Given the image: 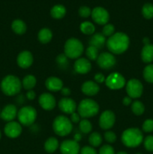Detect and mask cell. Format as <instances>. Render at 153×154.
<instances>
[{
    "instance_id": "obj_1",
    "label": "cell",
    "mask_w": 153,
    "mask_h": 154,
    "mask_svg": "<svg viewBox=\"0 0 153 154\" xmlns=\"http://www.w3.org/2000/svg\"><path fill=\"white\" fill-rule=\"evenodd\" d=\"M130 44L128 36L123 32H117L106 41V47L112 54H121L127 51Z\"/></svg>"
},
{
    "instance_id": "obj_2",
    "label": "cell",
    "mask_w": 153,
    "mask_h": 154,
    "mask_svg": "<svg viewBox=\"0 0 153 154\" xmlns=\"http://www.w3.org/2000/svg\"><path fill=\"white\" fill-rule=\"evenodd\" d=\"M22 83L20 80L14 75H7L1 82V90L6 96H15L20 93Z\"/></svg>"
},
{
    "instance_id": "obj_3",
    "label": "cell",
    "mask_w": 153,
    "mask_h": 154,
    "mask_svg": "<svg viewBox=\"0 0 153 154\" xmlns=\"http://www.w3.org/2000/svg\"><path fill=\"white\" fill-rule=\"evenodd\" d=\"M143 140L142 132L137 128H130L123 132L122 141L128 147H138Z\"/></svg>"
},
{
    "instance_id": "obj_4",
    "label": "cell",
    "mask_w": 153,
    "mask_h": 154,
    "mask_svg": "<svg viewBox=\"0 0 153 154\" xmlns=\"http://www.w3.org/2000/svg\"><path fill=\"white\" fill-rule=\"evenodd\" d=\"M78 114L81 117L88 118L95 116L99 111V105L95 101L85 99L80 102L77 107Z\"/></svg>"
},
{
    "instance_id": "obj_5",
    "label": "cell",
    "mask_w": 153,
    "mask_h": 154,
    "mask_svg": "<svg viewBox=\"0 0 153 154\" xmlns=\"http://www.w3.org/2000/svg\"><path fill=\"white\" fill-rule=\"evenodd\" d=\"M54 132L59 136H66L69 135L73 129L70 120L63 115L58 116L52 123Z\"/></svg>"
},
{
    "instance_id": "obj_6",
    "label": "cell",
    "mask_w": 153,
    "mask_h": 154,
    "mask_svg": "<svg viewBox=\"0 0 153 154\" xmlns=\"http://www.w3.org/2000/svg\"><path fill=\"white\" fill-rule=\"evenodd\" d=\"M64 51L68 58L76 59L83 52V45L78 39L74 38H69L64 44Z\"/></svg>"
},
{
    "instance_id": "obj_7",
    "label": "cell",
    "mask_w": 153,
    "mask_h": 154,
    "mask_svg": "<svg viewBox=\"0 0 153 154\" xmlns=\"http://www.w3.org/2000/svg\"><path fill=\"white\" fill-rule=\"evenodd\" d=\"M17 117L21 125L29 126L35 121L37 111L32 106L22 107L17 112Z\"/></svg>"
},
{
    "instance_id": "obj_8",
    "label": "cell",
    "mask_w": 153,
    "mask_h": 154,
    "mask_svg": "<svg viewBox=\"0 0 153 154\" xmlns=\"http://www.w3.org/2000/svg\"><path fill=\"white\" fill-rule=\"evenodd\" d=\"M126 91L129 97L136 99L142 96L143 86L137 79H130L126 85Z\"/></svg>"
},
{
    "instance_id": "obj_9",
    "label": "cell",
    "mask_w": 153,
    "mask_h": 154,
    "mask_svg": "<svg viewBox=\"0 0 153 154\" xmlns=\"http://www.w3.org/2000/svg\"><path fill=\"white\" fill-rule=\"evenodd\" d=\"M105 83L106 87L111 90H119L125 85V79L121 74L114 72L106 78Z\"/></svg>"
},
{
    "instance_id": "obj_10",
    "label": "cell",
    "mask_w": 153,
    "mask_h": 154,
    "mask_svg": "<svg viewBox=\"0 0 153 154\" xmlns=\"http://www.w3.org/2000/svg\"><path fill=\"white\" fill-rule=\"evenodd\" d=\"M92 18L99 25H106L110 19L107 11L102 7H96L92 11Z\"/></svg>"
},
{
    "instance_id": "obj_11",
    "label": "cell",
    "mask_w": 153,
    "mask_h": 154,
    "mask_svg": "<svg viewBox=\"0 0 153 154\" xmlns=\"http://www.w3.org/2000/svg\"><path fill=\"white\" fill-rule=\"evenodd\" d=\"M116 58L112 54L104 52L100 54L97 59V63L103 69H112L116 65Z\"/></svg>"
},
{
    "instance_id": "obj_12",
    "label": "cell",
    "mask_w": 153,
    "mask_h": 154,
    "mask_svg": "<svg viewBox=\"0 0 153 154\" xmlns=\"http://www.w3.org/2000/svg\"><path fill=\"white\" fill-rule=\"evenodd\" d=\"M116 121L115 114L111 111H105L99 118V126L103 129H109L113 126Z\"/></svg>"
},
{
    "instance_id": "obj_13",
    "label": "cell",
    "mask_w": 153,
    "mask_h": 154,
    "mask_svg": "<svg viewBox=\"0 0 153 154\" xmlns=\"http://www.w3.org/2000/svg\"><path fill=\"white\" fill-rule=\"evenodd\" d=\"M80 145L74 140H65L60 146L62 154H79Z\"/></svg>"
},
{
    "instance_id": "obj_14",
    "label": "cell",
    "mask_w": 153,
    "mask_h": 154,
    "mask_svg": "<svg viewBox=\"0 0 153 154\" xmlns=\"http://www.w3.org/2000/svg\"><path fill=\"white\" fill-rule=\"evenodd\" d=\"M4 134L8 138H15L20 136L22 132V126L19 123L15 121L8 122L4 128Z\"/></svg>"
},
{
    "instance_id": "obj_15",
    "label": "cell",
    "mask_w": 153,
    "mask_h": 154,
    "mask_svg": "<svg viewBox=\"0 0 153 154\" xmlns=\"http://www.w3.org/2000/svg\"><path fill=\"white\" fill-rule=\"evenodd\" d=\"M38 102L40 107L43 109L46 110V111L52 110L55 108L56 105V99L50 93H45L40 95V97H39Z\"/></svg>"
},
{
    "instance_id": "obj_16",
    "label": "cell",
    "mask_w": 153,
    "mask_h": 154,
    "mask_svg": "<svg viewBox=\"0 0 153 154\" xmlns=\"http://www.w3.org/2000/svg\"><path fill=\"white\" fill-rule=\"evenodd\" d=\"M58 108L64 114H71L76 109V102L70 98H63L58 102Z\"/></svg>"
},
{
    "instance_id": "obj_17",
    "label": "cell",
    "mask_w": 153,
    "mask_h": 154,
    "mask_svg": "<svg viewBox=\"0 0 153 154\" xmlns=\"http://www.w3.org/2000/svg\"><path fill=\"white\" fill-rule=\"evenodd\" d=\"M18 66L22 69H28L33 63V56L29 51H24L20 53L16 59Z\"/></svg>"
},
{
    "instance_id": "obj_18",
    "label": "cell",
    "mask_w": 153,
    "mask_h": 154,
    "mask_svg": "<svg viewBox=\"0 0 153 154\" xmlns=\"http://www.w3.org/2000/svg\"><path fill=\"white\" fill-rule=\"evenodd\" d=\"M74 68L76 73L84 75L90 72L92 69V65L89 60L87 59L80 58L75 61Z\"/></svg>"
},
{
    "instance_id": "obj_19",
    "label": "cell",
    "mask_w": 153,
    "mask_h": 154,
    "mask_svg": "<svg viewBox=\"0 0 153 154\" xmlns=\"http://www.w3.org/2000/svg\"><path fill=\"white\" fill-rule=\"evenodd\" d=\"M17 116V109L15 105H8L4 107L1 111V118L4 121L10 122L13 121L14 120L15 117Z\"/></svg>"
},
{
    "instance_id": "obj_20",
    "label": "cell",
    "mask_w": 153,
    "mask_h": 154,
    "mask_svg": "<svg viewBox=\"0 0 153 154\" xmlns=\"http://www.w3.org/2000/svg\"><path fill=\"white\" fill-rule=\"evenodd\" d=\"M81 90L86 96H93L98 93L100 90V87H99L98 84H96L94 81H88L82 84Z\"/></svg>"
},
{
    "instance_id": "obj_21",
    "label": "cell",
    "mask_w": 153,
    "mask_h": 154,
    "mask_svg": "<svg viewBox=\"0 0 153 154\" xmlns=\"http://www.w3.org/2000/svg\"><path fill=\"white\" fill-rule=\"evenodd\" d=\"M45 86L50 91L57 92L63 88V83L61 79L56 77H50L45 81Z\"/></svg>"
},
{
    "instance_id": "obj_22",
    "label": "cell",
    "mask_w": 153,
    "mask_h": 154,
    "mask_svg": "<svg viewBox=\"0 0 153 154\" xmlns=\"http://www.w3.org/2000/svg\"><path fill=\"white\" fill-rule=\"evenodd\" d=\"M88 43H89L90 46L94 47L98 50L101 49L106 43V37L103 34L96 33L90 38Z\"/></svg>"
},
{
    "instance_id": "obj_23",
    "label": "cell",
    "mask_w": 153,
    "mask_h": 154,
    "mask_svg": "<svg viewBox=\"0 0 153 154\" xmlns=\"http://www.w3.org/2000/svg\"><path fill=\"white\" fill-rule=\"evenodd\" d=\"M141 58L144 63H151L153 61V45H145L141 51Z\"/></svg>"
},
{
    "instance_id": "obj_24",
    "label": "cell",
    "mask_w": 153,
    "mask_h": 154,
    "mask_svg": "<svg viewBox=\"0 0 153 154\" xmlns=\"http://www.w3.org/2000/svg\"><path fill=\"white\" fill-rule=\"evenodd\" d=\"M66 14V8L62 5H54L50 10V15L54 19H62Z\"/></svg>"
},
{
    "instance_id": "obj_25",
    "label": "cell",
    "mask_w": 153,
    "mask_h": 154,
    "mask_svg": "<svg viewBox=\"0 0 153 154\" xmlns=\"http://www.w3.org/2000/svg\"><path fill=\"white\" fill-rule=\"evenodd\" d=\"M11 29L16 34L22 35L26 31V25L21 20H14L11 23Z\"/></svg>"
},
{
    "instance_id": "obj_26",
    "label": "cell",
    "mask_w": 153,
    "mask_h": 154,
    "mask_svg": "<svg viewBox=\"0 0 153 154\" xmlns=\"http://www.w3.org/2000/svg\"><path fill=\"white\" fill-rule=\"evenodd\" d=\"M38 38L40 43L46 44L51 41L52 38V33L50 29L47 28H43L39 31Z\"/></svg>"
},
{
    "instance_id": "obj_27",
    "label": "cell",
    "mask_w": 153,
    "mask_h": 154,
    "mask_svg": "<svg viewBox=\"0 0 153 154\" xmlns=\"http://www.w3.org/2000/svg\"><path fill=\"white\" fill-rule=\"evenodd\" d=\"M58 147V141L56 138H49L44 143V150L47 153H54Z\"/></svg>"
},
{
    "instance_id": "obj_28",
    "label": "cell",
    "mask_w": 153,
    "mask_h": 154,
    "mask_svg": "<svg viewBox=\"0 0 153 154\" xmlns=\"http://www.w3.org/2000/svg\"><path fill=\"white\" fill-rule=\"evenodd\" d=\"M36 85V78L33 75H26L23 78L22 82V86L25 90H31L32 89L34 88V86Z\"/></svg>"
},
{
    "instance_id": "obj_29",
    "label": "cell",
    "mask_w": 153,
    "mask_h": 154,
    "mask_svg": "<svg viewBox=\"0 0 153 154\" xmlns=\"http://www.w3.org/2000/svg\"><path fill=\"white\" fill-rule=\"evenodd\" d=\"M80 31L85 35H92L94 32L95 27L94 24L88 21H85L80 24Z\"/></svg>"
},
{
    "instance_id": "obj_30",
    "label": "cell",
    "mask_w": 153,
    "mask_h": 154,
    "mask_svg": "<svg viewBox=\"0 0 153 154\" xmlns=\"http://www.w3.org/2000/svg\"><path fill=\"white\" fill-rule=\"evenodd\" d=\"M131 110L135 115H142L145 111V107L143 104L140 101H135L131 105Z\"/></svg>"
},
{
    "instance_id": "obj_31",
    "label": "cell",
    "mask_w": 153,
    "mask_h": 154,
    "mask_svg": "<svg viewBox=\"0 0 153 154\" xmlns=\"http://www.w3.org/2000/svg\"><path fill=\"white\" fill-rule=\"evenodd\" d=\"M88 141L92 147H98L102 142L101 135L98 132H93L90 135L89 138H88Z\"/></svg>"
},
{
    "instance_id": "obj_32",
    "label": "cell",
    "mask_w": 153,
    "mask_h": 154,
    "mask_svg": "<svg viewBox=\"0 0 153 154\" xmlns=\"http://www.w3.org/2000/svg\"><path fill=\"white\" fill-rule=\"evenodd\" d=\"M142 14L146 19L153 18V5L151 3H146L142 6Z\"/></svg>"
},
{
    "instance_id": "obj_33",
    "label": "cell",
    "mask_w": 153,
    "mask_h": 154,
    "mask_svg": "<svg viewBox=\"0 0 153 154\" xmlns=\"http://www.w3.org/2000/svg\"><path fill=\"white\" fill-rule=\"evenodd\" d=\"M86 55L90 60H97L98 57V49L92 46H89L87 48L86 51Z\"/></svg>"
},
{
    "instance_id": "obj_34",
    "label": "cell",
    "mask_w": 153,
    "mask_h": 154,
    "mask_svg": "<svg viewBox=\"0 0 153 154\" xmlns=\"http://www.w3.org/2000/svg\"><path fill=\"white\" fill-rule=\"evenodd\" d=\"M144 79L148 83H153V65H148L143 70Z\"/></svg>"
},
{
    "instance_id": "obj_35",
    "label": "cell",
    "mask_w": 153,
    "mask_h": 154,
    "mask_svg": "<svg viewBox=\"0 0 153 154\" xmlns=\"http://www.w3.org/2000/svg\"><path fill=\"white\" fill-rule=\"evenodd\" d=\"M80 130L82 132V133H89L92 129V123L88 121V120H81L80 123Z\"/></svg>"
},
{
    "instance_id": "obj_36",
    "label": "cell",
    "mask_w": 153,
    "mask_h": 154,
    "mask_svg": "<svg viewBox=\"0 0 153 154\" xmlns=\"http://www.w3.org/2000/svg\"><path fill=\"white\" fill-rule=\"evenodd\" d=\"M114 31H115V27L112 24H106L102 30V34L105 37H110L111 35H113Z\"/></svg>"
},
{
    "instance_id": "obj_37",
    "label": "cell",
    "mask_w": 153,
    "mask_h": 154,
    "mask_svg": "<svg viewBox=\"0 0 153 154\" xmlns=\"http://www.w3.org/2000/svg\"><path fill=\"white\" fill-rule=\"evenodd\" d=\"M56 63L60 67L64 68L68 65V57H66L65 54H62L56 57Z\"/></svg>"
},
{
    "instance_id": "obj_38",
    "label": "cell",
    "mask_w": 153,
    "mask_h": 154,
    "mask_svg": "<svg viewBox=\"0 0 153 154\" xmlns=\"http://www.w3.org/2000/svg\"><path fill=\"white\" fill-rule=\"evenodd\" d=\"M79 14L81 17L87 18L92 14V11L90 8L87 6H81L79 8Z\"/></svg>"
},
{
    "instance_id": "obj_39",
    "label": "cell",
    "mask_w": 153,
    "mask_h": 154,
    "mask_svg": "<svg viewBox=\"0 0 153 154\" xmlns=\"http://www.w3.org/2000/svg\"><path fill=\"white\" fill-rule=\"evenodd\" d=\"M144 147L148 151L153 152V136H147L144 140Z\"/></svg>"
},
{
    "instance_id": "obj_40",
    "label": "cell",
    "mask_w": 153,
    "mask_h": 154,
    "mask_svg": "<svg viewBox=\"0 0 153 154\" xmlns=\"http://www.w3.org/2000/svg\"><path fill=\"white\" fill-rule=\"evenodd\" d=\"M142 130L145 132H152L153 131V120L148 119L142 124Z\"/></svg>"
},
{
    "instance_id": "obj_41",
    "label": "cell",
    "mask_w": 153,
    "mask_h": 154,
    "mask_svg": "<svg viewBox=\"0 0 153 154\" xmlns=\"http://www.w3.org/2000/svg\"><path fill=\"white\" fill-rule=\"evenodd\" d=\"M99 154H115L113 147H111L110 145H104L103 147H100L99 150Z\"/></svg>"
},
{
    "instance_id": "obj_42",
    "label": "cell",
    "mask_w": 153,
    "mask_h": 154,
    "mask_svg": "<svg viewBox=\"0 0 153 154\" xmlns=\"http://www.w3.org/2000/svg\"><path fill=\"white\" fill-rule=\"evenodd\" d=\"M104 138L107 142L109 143H114L116 141V135L114 132L111 131H108L104 133Z\"/></svg>"
},
{
    "instance_id": "obj_43",
    "label": "cell",
    "mask_w": 153,
    "mask_h": 154,
    "mask_svg": "<svg viewBox=\"0 0 153 154\" xmlns=\"http://www.w3.org/2000/svg\"><path fill=\"white\" fill-rule=\"evenodd\" d=\"M80 154H97V152L93 147L86 146L81 149Z\"/></svg>"
},
{
    "instance_id": "obj_44",
    "label": "cell",
    "mask_w": 153,
    "mask_h": 154,
    "mask_svg": "<svg viewBox=\"0 0 153 154\" xmlns=\"http://www.w3.org/2000/svg\"><path fill=\"white\" fill-rule=\"evenodd\" d=\"M94 81H96V83H98V84H101L104 81H105V77L103 74L101 73H98L94 75Z\"/></svg>"
},
{
    "instance_id": "obj_45",
    "label": "cell",
    "mask_w": 153,
    "mask_h": 154,
    "mask_svg": "<svg viewBox=\"0 0 153 154\" xmlns=\"http://www.w3.org/2000/svg\"><path fill=\"white\" fill-rule=\"evenodd\" d=\"M80 116L79 115L78 113L74 112L73 114H70V121L71 122L76 123L80 121Z\"/></svg>"
},
{
    "instance_id": "obj_46",
    "label": "cell",
    "mask_w": 153,
    "mask_h": 154,
    "mask_svg": "<svg viewBox=\"0 0 153 154\" xmlns=\"http://www.w3.org/2000/svg\"><path fill=\"white\" fill-rule=\"evenodd\" d=\"M26 97L27 99L29 100H33L35 98V93L33 90H28L26 93Z\"/></svg>"
},
{
    "instance_id": "obj_47",
    "label": "cell",
    "mask_w": 153,
    "mask_h": 154,
    "mask_svg": "<svg viewBox=\"0 0 153 154\" xmlns=\"http://www.w3.org/2000/svg\"><path fill=\"white\" fill-rule=\"evenodd\" d=\"M61 92H62V94L63 96H68L70 94V89L68 88V87H63V88L61 90Z\"/></svg>"
},
{
    "instance_id": "obj_48",
    "label": "cell",
    "mask_w": 153,
    "mask_h": 154,
    "mask_svg": "<svg viewBox=\"0 0 153 154\" xmlns=\"http://www.w3.org/2000/svg\"><path fill=\"white\" fill-rule=\"evenodd\" d=\"M122 103L123 105L128 106V105H129L130 103H131V98L129 97V96H126V97H124V99H123Z\"/></svg>"
},
{
    "instance_id": "obj_49",
    "label": "cell",
    "mask_w": 153,
    "mask_h": 154,
    "mask_svg": "<svg viewBox=\"0 0 153 154\" xmlns=\"http://www.w3.org/2000/svg\"><path fill=\"white\" fill-rule=\"evenodd\" d=\"M74 140L75 141H76V142H78V141H80L81 140V135L79 133H76V135H74Z\"/></svg>"
},
{
    "instance_id": "obj_50",
    "label": "cell",
    "mask_w": 153,
    "mask_h": 154,
    "mask_svg": "<svg viewBox=\"0 0 153 154\" xmlns=\"http://www.w3.org/2000/svg\"><path fill=\"white\" fill-rule=\"evenodd\" d=\"M143 43L145 45H149V39H148V38H145L143 39Z\"/></svg>"
},
{
    "instance_id": "obj_51",
    "label": "cell",
    "mask_w": 153,
    "mask_h": 154,
    "mask_svg": "<svg viewBox=\"0 0 153 154\" xmlns=\"http://www.w3.org/2000/svg\"><path fill=\"white\" fill-rule=\"evenodd\" d=\"M116 154H128V153L124 151H120V152H118V153H117Z\"/></svg>"
},
{
    "instance_id": "obj_52",
    "label": "cell",
    "mask_w": 153,
    "mask_h": 154,
    "mask_svg": "<svg viewBox=\"0 0 153 154\" xmlns=\"http://www.w3.org/2000/svg\"><path fill=\"white\" fill-rule=\"evenodd\" d=\"M1 136H2V134H1V132H0V139H1Z\"/></svg>"
},
{
    "instance_id": "obj_53",
    "label": "cell",
    "mask_w": 153,
    "mask_h": 154,
    "mask_svg": "<svg viewBox=\"0 0 153 154\" xmlns=\"http://www.w3.org/2000/svg\"><path fill=\"white\" fill-rule=\"evenodd\" d=\"M0 115H1V111H0Z\"/></svg>"
},
{
    "instance_id": "obj_54",
    "label": "cell",
    "mask_w": 153,
    "mask_h": 154,
    "mask_svg": "<svg viewBox=\"0 0 153 154\" xmlns=\"http://www.w3.org/2000/svg\"><path fill=\"white\" fill-rule=\"evenodd\" d=\"M138 154H140V153H138Z\"/></svg>"
}]
</instances>
